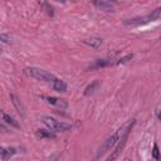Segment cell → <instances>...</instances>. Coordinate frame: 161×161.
Masks as SVG:
<instances>
[{"instance_id":"3957f363","label":"cell","mask_w":161,"mask_h":161,"mask_svg":"<svg viewBox=\"0 0 161 161\" xmlns=\"http://www.w3.org/2000/svg\"><path fill=\"white\" fill-rule=\"evenodd\" d=\"M42 121H43V123L45 126H48V127H49L52 131H54V132H66V131L72 128L71 125L64 123V122H59V121L54 120V118H52L49 116L42 117Z\"/></svg>"},{"instance_id":"8992f818","label":"cell","mask_w":161,"mask_h":161,"mask_svg":"<svg viewBox=\"0 0 161 161\" xmlns=\"http://www.w3.org/2000/svg\"><path fill=\"white\" fill-rule=\"evenodd\" d=\"M151 22V18L150 15L147 17H138V18H134V19H128V20H126L125 24H127V25H142V24H146V23H149Z\"/></svg>"},{"instance_id":"8fae6325","label":"cell","mask_w":161,"mask_h":161,"mask_svg":"<svg viewBox=\"0 0 161 161\" xmlns=\"http://www.w3.org/2000/svg\"><path fill=\"white\" fill-rule=\"evenodd\" d=\"M112 64V62L110 59H97L94 60L93 64H91L89 68L93 69V68H102V67H108Z\"/></svg>"},{"instance_id":"603a6c76","label":"cell","mask_w":161,"mask_h":161,"mask_svg":"<svg viewBox=\"0 0 161 161\" xmlns=\"http://www.w3.org/2000/svg\"><path fill=\"white\" fill-rule=\"evenodd\" d=\"M112 2H118V0H112Z\"/></svg>"},{"instance_id":"9a60e30c","label":"cell","mask_w":161,"mask_h":161,"mask_svg":"<svg viewBox=\"0 0 161 161\" xmlns=\"http://www.w3.org/2000/svg\"><path fill=\"white\" fill-rule=\"evenodd\" d=\"M38 136L42 138H55V134L48 130H38Z\"/></svg>"},{"instance_id":"277c9868","label":"cell","mask_w":161,"mask_h":161,"mask_svg":"<svg viewBox=\"0 0 161 161\" xmlns=\"http://www.w3.org/2000/svg\"><path fill=\"white\" fill-rule=\"evenodd\" d=\"M25 73H26L28 76H30L32 78H36V79H38V81H44V82H52V81L55 78V77H54L52 73L44 71V69L34 68V67L26 68V69H25Z\"/></svg>"},{"instance_id":"e0dca14e","label":"cell","mask_w":161,"mask_h":161,"mask_svg":"<svg viewBox=\"0 0 161 161\" xmlns=\"http://www.w3.org/2000/svg\"><path fill=\"white\" fill-rule=\"evenodd\" d=\"M160 15H161V9L160 8H157V9H155L151 14H150V18H151V22L152 20H157L159 18H160Z\"/></svg>"},{"instance_id":"5bb4252c","label":"cell","mask_w":161,"mask_h":161,"mask_svg":"<svg viewBox=\"0 0 161 161\" xmlns=\"http://www.w3.org/2000/svg\"><path fill=\"white\" fill-rule=\"evenodd\" d=\"M98 86H100V82L98 81H94L93 83H91V85L85 89V96H89V94H92L94 91L98 88Z\"/></svg>"},{"instance_id":"9c48e42d","label":"cell","mask_w":161,"mask_h":161,"mask_svg":"<svg viewBox=\"0 0 161 161\" xmlns=\"http://www.w3.org/2000/svg\"><path fill=\"white\" fill-rule=\"evenodd\" d=\"M52 83H53V88L57 91V92H66V91H67V85L64 83V81L54 78L52 81Z\"/></svg>"},{"instance_id":"2e32d148","label":"cell","mask_w":161,"mask_h":161,"mask_svg":"<svg viewBox=\"0 0 161 161\" xmlns=\"http://www.w3.org/2000/svg\"><path fill=\"white\" fill-rule=\"evenodd\" d=\"M39 3H40V5L44 8V10L47 11V14H48V15L53 17V14H54V11H53V8H52V6H51L49 4L47 3V0H39Z\"/></svg>"},{"instance_id":"ffe728a7","label":"cell","mask_w":161,"mask_h":161,"mask_svg":"<svg viewBox=\"0 0 161 161\" xmlns=\"http://www.w3.org/2000/svg\"><path fill=\"white\" fill-rule=\"evenodd\" d=\"M152 155H153V159L159 160V149H157V145H156V144L153 145V151H152Z\"/></svg>"},{"instance_id":"ba28073f","label":"cell","mask_w":161,"mask_h":161,"mask_svg":"<svg viewBox=\"0 0 161 161\" xmlns=\"http://www.w3.org/2000/svg\"><path fill=\"white\" fill-rule=\"evenodd\" d=\"M0 117H2V120L5 121L6 123H9L10 126H13V127H15V128H19V123L14 120V118L9 115H6L5 112H3V110H0Z\"/></svg>"},{"instance_id":"7a4b0ae2","label":"cell","mask_w":161,"mask_h":161,"mask_svg":"<svg viewBox=\"0 0 161 161\" xmlns=\"http://www.w3.org/2000/svg\"><path fill=\"white\" fill-rule=\"evenodd\" d=\"M122 130L123 128H120V130H117L116 132L112 136H110L106 141L103 142V145L100 147V150H98V152H97V155H96V160H98V159H101L104 153H106L107 151H110L111 150V147H113V146L116 145V142L118 141V138H120V136H121V132H122Z\"/></svg>"},{"instance_id":"30bf717a","label":"cell","mask_w":161,"mask_h":161,"mask_svg":"<svg viewBox=\"0 0 161 161\" xmlns=\"http://www.w3.org/2000/svg\"><path fill=\"white\" fill-rule=\"evenodd\" d=\"M10 100H11V102H13V104H14V107L17 108V111H18L22 116H24V107H23V104L20 103V101H19L18 97H17L15 94H10Z\"/></svg>"},{"instance_id":"7402d4cb","label":"cell","mask_w":161,"mask_h":161,"mask_svg":"<svg viewBox=\"0 0 161 161\" xmlns=\"http://www.w3.org/2000/svg\"><path fill=\"white\" fill-rule=\"evenodd\" d=\"M55 2H58V3H66V0H55Z\"/></svg>"},{"instance_id":"4fadbf2b","label":"cell","mask_w":161,"mask_h":161,"mask_svg":"<svg viewBox=\"0 0 161 161\" xmlns=\"http://www.w3.org/2000/svg\"><path fill=\"white\" fill-rule=\"evenodd\" d=\"M85 44L91 45V47H93V48H98L102 44V39H100V38H89V39H86L85 40Z\"/></svg>"},{"instance_id":"44dd1931","label":"cell","mask_w":161,"mask_h":161,"mask_svg":"<svg viewBox=\"0 0 161 161\" xmlns=\"http://www.w3.org/2000/svg\"><path fill=\"white\" fill-rule=\"evenodd\" d=\"M0 131H3V132H8V131H9V128L6 127V126H4L2 122H0Z\"/></svg>"},{"instance_id":"d6986e66","label":"cell","mask_w":161,"mask_h":161,"mask_svg":"<svg viewBox=\"0 0 161 161\" xmlns=\"http://www.w3.org/2000/svg\"><path fill=\"white\" fill-rule=\"evenodd\" d=\"M0 40H3L4 43H9L10 42V37L8 34H0Z\"/></svg>"},{"instance_id":"5b68a950","label":"cell","mask_w":161,"mask_h":161,"mask_svg":"<svg viewBox=\"0 0 161 161\" xmlns=\"http://www.w3.org/2000/svg\"><path fill=\"white\" fill-rule=\"evenodd\" d=\"M42 98L45 100L47 103H49V104L55 106V107H59V108H67L68 107V103L64 100L57 98V97H42Z\"/></svg>"},{"instance_id":"7c38bea8","label":"cell","mask_w":161,"mask_h":161,"mask_svg":"<svg viewBox=\"0 0 161 161\" xmlns=\"http://www.w3.org/2000/svg\"><path fill=\"white\" fill-rule=\"evenodd\" d=\"M93 4L97 6V8H100L102 10H106V11H112L113 10V6L111 4L106 3V2H102V0H93Z\"/></svg>"},{"instance_id":"ac0fdd59","label":"cell","mask_w":161,"mask_h":161,"mask_svg":"<svg viewBox=\"0 0 161 161\" xmlns=\"http://www.w3.org/2000/svg\"><path fill=\"white\" fill-rule=\"evenodd\" d=\"M131 59H132V54H127V55H125V57L120 58L116 63H117V64H123V63H127V62L131 60Z\"/></svg>"},{"instance_id":"52a82bcc","label":"cell","mask_w":161,"mask_h":161,"mask_svg":"<svg viewBox=\"0 0 161 161\" xmlns=\"http://www.w3.org/2000/svg\"><path fill=\"white\" fill-rule=\"evenodd\" d=\"M14 153H17V149H14V147H2V146H0V157L2 159L8 160L14 155Z\"/></svg>"},{"instance_id":"6da1fadb","label":"cell","mask_w":161,"mask_h":161,"mask_svg":"<svg viewBox=\"0 0 161 161\" xmlns=\"http://www.w3.org/2000/svg\"><path fill=\"white\" fill-rule=\"evenodd\" d=\"M134 125H135V121L132 120V122H130V123L127 125V127H126L125 130H122V132H121V136H120V138H118V141L116 142V144H117L116 149H115L113 153L108 156V159H107V160H110V161H111V160H115V159H117V157H118V155H120L121 150L125 147L126 141H127L128 135H130V131H131V128H132V126H134Z\"/></svg>"}]
</instances>
